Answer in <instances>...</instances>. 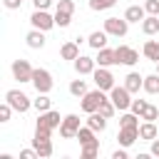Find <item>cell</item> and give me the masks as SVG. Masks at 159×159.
Returning <instances> with one entry per match:
<instances>
[{
  "mask_svg": "<svg viewBox=\"0 0 159 159\" xmlns=\"http://www.w3.org/2000/svg\"><path fill=\"white\" fill-rule=\"evenodd\" d=\"M25 42H27V47H30V50H42V47H45V42H47V37H45V32H42V30L32 27V30L25 35Z\"/></svg>",
  "mask_w": 159,
  "mask_h": 159,
  "instance_id": "5bb4252c",
  "label": "cell"
},
{
  "mask_svg": "<svg viewBox=\"0 0 159 159\" xmlns=\"http://www.w3.org/2000/svg\"><path fill=\"white\" fill-rule=\"evenodd\" d=\"M142 119H147V122H157V119H159V107L147 104V107H144V112H142Z\"/></svg>",
  "mask_w": 159,
  "mask_h": 159,
  "instance_id": "836d02e7",
  "label": "cell"
},
{
  "mask_svg": "<svg viewBox=\"0 0 159 159\" xmlns=\"http://www.w3.org/2000/svg\"><path fill=\"white\" fill-rule=\"evenodd\" d=\"M97 154H99V142H92V144L82 147V159H94Z\"/></svg>",
  "mask_w": 159,
  "mask_h": 159,
  "instance_id": "1f68e13d",
  "label": "cell"
},
{
  "mask_svg": "<svg viewBox=\"0 0 159 159\" xmlns=\"http://www.w3.org/2000/svg\"><path fill=\"white\" fill-rule=\"evenodd\" d=\"M97 112H102V114H104L107 119H112V117L117 114V107H114V102H112V99L107 97V99H104V102L99 104V109H97Z\"/></svg>",
  "mask_w": 159,
  "mask_h": 159,
  "instance_id": "4dcf8cb0",
  "label": "cell"
},
{
  "mask_svg": "<svg viewBox=\"0 0 159 159\" xmlns=\"http://www.w3.org/2000/svg\"><path fill=\"white\" fill-rule=\"evenodd\" d=\"M149 154H152V157H159V139H152V147H149Z\"/></svg>",
  "mask_w": 159,
  "mask_h": 159,
  "instance_id": "7bdbcfd3",
  "label": "cell"
},
{
  "mask_svg": "<svg viewBox=\"0 0 159 159\" xmlns=\"http://www.w3.org/2000/svg\"><path fill=\"white\" fill-rule=\"evenodd\" d=\"M20 159H40V154L35 147H30V149H20Z\"/></svg>",
  "mask_w": 159,
  "mask_h": 159,
  "instance_id": "f35d334b",
  "label": "cell"
},
{
  "mask_svg": "<svg viewBox=\"0 0 159 159\" xmlns=\"http://www.w3.org/2000/svg\"><path fill=\"white\" fill-rule=\"evenodd\" d=\"M60 57L75 62V60L80 57V42H77V40H67V42H62V47H60Z\"/></svg>",
  "mask_w": 159,
  "mask_h": 159,
  "instance_id": "9a60e30c",
  "label": "cell"
},
{
  "mask_svg": "<svg viewBox=\"0 0 159 159\" xmlns=\"http://www.w3.org/2000/svg\"><path fill=\"white\" fill-rule=\"evenodd\" d=\"M97 65L99 67H112V65H119L117 62V52L114 50H109V47H102V50H97Z\"/></svg>",
  "mask_w": 159,
  "mask_h": 159,
  "instance_id": "2e32d148",
  "label": "cell"
},
{
  "mask_svg": "<svg viewBox=\"0 0 159 159\" xmlns=\"http://www.w3.org/2000/svg\"><path fill=\"white\" fill-rule=\"evenodd\" d=\"M60 124H62V117H60V112H55V109L40 112V114H37V122H35V127H45V129H60Z\"/></svg>",
  "mask_w": 159,
  "mask_h": 159,
  "instance_id": "8fae6325",
  "label": "cell"
},
{
  "mask_svg": "<svg viewBox=\"0 0 159 159\" xmlns=\"http://www.w3.org/2000/svg\"><path fill=\"white\" fill-rule=\"evenodd\" d=\"M2 5H5L7 10H20V5H22V0H2Z\"/></svg>",
  "mask_w": 159,
  "mask_h": 159,
  "instance_id": "60d3db41",
  "label": "cell"
},
{
  "mask_svg": "<svg viewBox=\"0 0 159 159\" xmlns=\"http://www.w3.org/2000/svg\"><path fill=\"white\" fill-rule=\"evenodd\" d=\"M144 10H147V15H159V0H147Z\"/></svg>",
  "mask_w": 159,
  "mask_h": 159,
  "instance_id": "74e56055",
  "label": "cell"
},
{
  "mask_svg": "<svg viewBox=\"0 0 159 159\" xmlns=\"http://www.w3.org/2000/svg\"><path fill=\"white\" fill-rule=\"evenodd\" d=\"M72 65H75V72H77L80 77H82V75H92V72L97 70V60L89 57V55H80Z\"/></svg>",
  "mask_w": 159,
  "mask_h": 159,
  "instance_id": "7c38bea8",
  "label": "cell"
},
{
  "mask_svg": "<svg viewBox=\"0 0 159 159\" xmlns=\"http://www.w3.org/2000/svg\"><path fill=\"white\" fill-rule=\"evenodd\" d=\"M142 32H144L147 37L159 35V15H147V17L142 20Z\"/></svg>",
  "mask_w": 159,
  "mask_h": 159,
  "instance_id": "7402d4cb",
  "label": "cell"
},
{
  "mask_svg": "<svg viewBox=\"0 0 159 159\" xmlns=\"http://www.w3.org/2000/svg\"><path fill=\"white\" fill-rule=\"evenodd\" d=\"M32 7L35 10H50L52 7V0H32Z\"/></svg>",
  "mask_w": 159,
  "mask_h": 159,
  "instance_id": "ab89813d",
  "label": "cell"
},
{
  "mask_svg": "<svg viewBox=\"0 0 159 159\" xmlns=\"http://www.w3.org/2000/svg\"><path fill=\"white\" fill-rule=\"evenodd\" d=\"M70 94L72 97H84L87 94V82L84 80H72L70 82Z\"/></svg>",
  "mask_w": 159,
  "mask_h": 159,
  "instance_id": "f1b7e54d",
  "label": "cell"
},
{
  "mask_svg": "<svg viewBox=\"0 0 159 159\" xmlns=\"http://www.w3.org/2000/svg\"><path fill=\"white\" fill-rule=\"evenodd\" d=\"M32 107H35L37 112H47V109H52V99H50V94L37 92V97L32 99Z\"/></svg>",
  "mask_w": 159,
  "mask_h": 159,
  "instance_id": "484cf974",
  "label": "cell"
},
{
  "mask_svg": "<svg viewBox=\"0 0 159 159\" xmlns=\"http://www.w3.org/2000/svg\"><path fill=\"white\" fill-rule=\"evenodd\" d=\"M107 32L104 30H94V32H89V37H87V45L92 47V50H102V47H107Z\"/></svg>",
  "mask_w": 159,
  "mask_h": 159,
  "instance_id": "44dd1931",
  "label": "cell"
},
{
  "mask_svg": "<svg viewBox=\"0 0 159 159\" xmlns=\"http://www.w3.org/2000/svg\"><path fill=\"white\" fill-rule=\"evenodd\" d=\"M157 75H159V62H157Z\"/></svg>",
  "mask_w": 159,
  "mask_h": 159,
  "instance_id": "ee69618b",
  "label": "cell"
},
{
  "mask_svg": "<svg viewBox=\"0 0 159 159\" xmlns=\"http://www.w3.org/2000/svg\"><path fill=\"white\" fill-rule=\"evenodd\" d=\"M92 80H94V87H99V89H104V92H109V89L117 84L112 70H109V67H99V65H97V70L92 72Z\"/></svg>",
  "mask_w": 159,
  "mask_h": 159,
  "instance_id": "9c48e42d",
  "label": "cell"
},
{
  "mask_svg": "<svg viewBox=\"0 0 159 159\" xmlns=\"http://www.w3.org/2000/svg\"><path fill=\"white\" fill-rule=\"evenodd\" d=\"M129 154H127V147H119L117 152H112V159H127Z\"/></svg>",
  "mask_w": 159,
  "mask_h": 159,
  "instance_id": "b9f144b4",
  "label": "cell"
},
{
  "mask_svg": "<svg viewBox=\"0 0 159 159\" xmlns=\"http://www.w3.org/2000/svg\"><path fill=\"white\" fill-rule=\"evenodd\" d=\"M5 102H7L15 112H20V114H25V112L32 107V99H30L22 89H7V92H5Z\"/></svg>",
  "mask_w": 159,
  "mask_h": 159,
  "instance_id": "3957f363",
  "label": "cell"
},
{
  "mask_svg": "<svg viewBox=\"0 0 159 159\" xmlns=\"http://www.w3.org/2000/svg\"><path fill=\"white\" fill-rule=\"evenodd\" d=\"M114 5H117V0H89V10H94V12L109 10V7H114Z\"/></svg>",
  "mask_w": 159,
  "mask_h": 159,
  "instance_id": "f546056e",
  "label": "cell"
},
{
  "mask_svg": "<svg viewBox=\"0 0 159 159\" xmlns=\"http://www.w3.org/2000/svg\"><path fill=\"white\" fill-rule=\"evenodd\" d=\"M82 122L77 114H65L62 117V124H60V137L62 139H77V132H80Z\"/></svg>",
  "mask_w": 159,
  "mask_h": 159,
  "instance_id": "52a82bcc",
  "label": "cell"
},
{
  "mask_svg": "<svg viewBox=\"0 0 159 159\" xmlns=\"http://www.w3.org/2000/svg\"><path fill=\"white\" fill-rule=\"evenodd\" d=\"M144 92L147 94H159V75H147L144 77Z\"/></svg>",
  "mask_w": 159,
  "mask_h": 159,
  "instance_id": "83f0119b",
  "label": "cell"
},
{
  "mask_svg": "<svg viewBox=\"0 0 159 159\" xmlns=\"http://www.w3.org/2000/svg\"><path fill=\"white\" fill-rule=\"evenodd\" d=\"M10 72H12V80H17L20 84L22 82H32V75H35V67L27 62V60H12V67H10Z\"/></svg>",
  "mask_w": 159,
  "mask_h": 159,
  "instance_id": "5b68a950",
  "label": "cell"
},
{
  "mask_svg": "<svg viewBox=\"0 0 159 159\" xmlns=\"http://www.w3.org/2000/svg\"><path fill=\"white\" fill-rule=\"evenodd\" d=\"M109 99L114 102V107H117L119 112H127L129 104H132V92H129L124 84H114V87L109 89Z\"/></svg>",
  "mask_w": 159,
  "mask_h": 159,
  "instance_id": "8992f818",
  "label": "cell"
},
{
  "mask_svg": "<svg viewBox=\"0 0 159 159\" xmlns=\"http://www.w3.org/2000/svg\"><path fill=\"white\" fill-rule=\"evenodd\" d=\"M109 97V92H104V89H87V94L84 97H80V107H82V112L84 114H92V112H97L99 109V104L104 102Z\"/></svg>",
  "mask_w": 159,
  "mask_h": 159,
  "instance_id": "6da1fadb",
  "label": "cell"
},
{
  "mask_svg": "<svg viewBox=\"0 0 159 159\" xmlns=\"http://www.w3.org/2000/svg\"><path fill=\"white\" fill-rule=\"evenodd\" d=\"M30 25L37 27V30H42V32L57 27V25H55V15H50L47 10H32V15H30Z\"/></svg>",
  "mask_w": 159,
  "mask_h": 159,
  "instance_id": "ba28073f",
  "label": "cell"
},
{
  "mask_svg": "<svg viewBox=\"0 0 159 159\" xmlns=\"http://www.w3.org/2000/svg\"><path fill=\"white\" fill-rule=\"evenodd\" d=\"M55 10H60V12H75V0H57V5H55Z\"/></svg>",
  "mask_w": 159,
  "mask_h": 159,
  "instance_id": "e575fe53",
  "label": "cell"
},
{
  "mask_svg": "<svg viewBox=\"0 0 159 159\" xmlns=\"http://www.w3.org/2000/svg\"><path fill=\"white\" fill-rule=\"evenodd\" d=\"M77 139H80V147H84V144H92V142H99V139H97V132H94L92 127H87V124H82V127H80V132H77Z\"/></svg>",
  "mask_w": 159,
  "mask_h": 159,
  "instance_id": "d4e9b609",
  "label": "cell"
},
{
  "mask_svg": "<svg viewBox=\"0 0 159 159\" xmlns=\"http://www.w3.org/2000/svg\"><path fill=\"white\" fill-rule=\"evenodd\" d=\"M142 55L152 62H159V40H147L142 45Z\"/></svg>",
  "mask_w": 159,
  "mask_h": 159,
  "instance_id": "603a6c76",
  "label": "cell"
},
{
  "mask_svg": "<svg viewBox=\"0 0 159 159\" xmlns=\"http://www.w3.org/2000/svg\"><path fill=\"white\" fill-rule=\"evenodd\" d=\"M114 52H117V62L124 67H134L139 62V52L129 45H119V47H114Z\"/></svg>",
  "mask_w": 159,
  "mask_h": 159,
  "instance_id": "30bf717a",
  "label": "cell"
},
{
  "mask_svg": "<svg viewBox=\"0 0 159 159\" xmlns=\"http://www.w3.org/2000/svg\"><path fill=\"white\" fill-rule=\"evenodd\" d=\"M137 139H139V127H119V132H117L119 147H127V149H129Z\"/></svg>",
  "mask_w": 159,
  "mask_h": 159,
  "instance_id": "4fadbf2b",
  "label": "cell"
},
{
  "mask_svg": "<svg viewBox=\"0 0 159 159\" xmlns=\"http://www.w3.org/2000/svg\"><path fill=\"white\" fill-rule=\"evenodd\" d=\"M70 22H72V15H70V12L55 10V25H57V27H70Z\"/></svg>",
  "mask_w": 159,
  "mask_h": 159,
  "instance_id": "d6a6232c",
  "label": "cell"
},
{
  "mask_svg": "<svg viewBox=\"0 0 159 159\" xmlns=\"http://www.w3.org/2000/svg\"><path fill=\"white\" fill-rule=\"evenodd\" d=\"M84 124H87V127H92L94 132H104V129H107V117H104L102 112H92V114H87Z\"/></svg>",
  "mask_w": 159,
  "mask_h": 159,
  "instance_id": "d6986e66",
  "label": "cell"
},
{
  "mask_svg": "<svg viewBox=\"0 0 159 159\" xmlns=\"http://www.w3.org/2000/svg\"><path fill=\"white\" fill-rule=\"evenodd\" d=\"M32 87H35V92L50 94V92H52V87H55L52 72H50V70H45V67H35V75H32Z\"/></svg>",
  "mask_w": 159,
  "mask_h": 159,
  "instance_id": "7a4b0ae2",
  "label": "cell"
},
{
  "mask_svg": "<svg viewBox=\"0 0 159 159\" xmlns=\"http://www.w3.org/2000/svg\"><path fill=\"white\" fill-rule=\"evenodd\" d=\"M124 87L132 92V94H139V89H144V77L139 72H129L124 77Z\"/></svg>",
  "mask_w": 159,
  "mask_h": 159,
  "instance_id": "e0dca14e",
  "label": "cell"
},
{
  "mask_svg": "<svg viewBox=\"0 0 159 159\" xmlns=\"http://www.w3.org/2000/svg\"><path fill=\"white\" fill-rule=\"evenodd\" d=\"M147 104H149L147 99H132V104H129V109H132L134 114H139V117H142V112H144V107H147Z\"/></svg>",
  "mask_w": 159,
  "mask_h": 159,
  "instance_id": "8d00e7d4",
  "label": "cell"
},
{
  "mask_svg": "<svg viewBox=\"0 0 159 159\" xmlns=\"http://www.w3.org/2000/svg\"><path fill=\"white\" fill-rule=\"evenodd\" d=\"M12 112H15V109H12L7 102H2V104H0V122H2V124H5V122H10Z\"/></svg>",
  "mask_w": 159,
  "mask_h": 159,
  "instance_id": "d590c367",
  "label": "cell"
},
{
  "mask_svg": "<svg viewBox=\"0 0 159 159\" xmlns=\"http://www.w3.org/2000/svg\"><path fill=\"white\" fill-rule=\"evenodd\" d=\"M32 147L37 149L40 159H50L55 154V147H52V139H32Z\"/></svg>",
  "mask_w": 159,
  "mask_h": 159,
  "instance_id": "ffe728a7",
  "label": "cell"
},
{
  "mask_svg": "<svg viewBox=\"0 0 159 159\" xmlns=\"http://www.w3.org/2000/svg\"><path fill=\"white\" fill-rule=\"evenodd\" d=\"M139 114H134L132 109H127V112H122V117H119V127H139Z\"/></svg>",
  "mask_w": 159,
  "mask_h": 159,
  "instance_id": "4316f807",
  "label": "cell"
},
{
  "mask_svg": "<svg viewBox=\"0 0 159 159\" xmlns=\"http://www.w3.org/2000/svg\"><path fill=\"white\" fill-rule=\"evenodd\" d=\"M159 137V129H157V122H142L139 124V139L142 142H152V139H157Z\"/></svg>",
  "mask_w": 159,
  "mask_h": 159,
  "instance_id": "ac0fdd59",
  "label": "cell"
},
{
  "mask_svg": "<svg viewBox=\"0 0 159 159\" xmlns=\"http://www.w3.org/2000/svg\"><path fill=\"white\" fill-rule=\"evenodd\" d=\"M124 17H127L129 22H142V20L147 17V10H144V5H129V7L124 10Z\"/></svg>",
  "mask_w": 159,
  "mask_h": 159,
  "instance_id": "cb8c5ba5",
  "label": "cell"
},
{
  "mask_svg": "<svg viewBox=\"0 0 159 159\" xmlns=\"http://www.w3.org/2000/svg\"><path fill=\"white\" fill-rule=\"evenodd\" d=\"M102 30L109 35V37H124L129 32V20L127 17H107Z\"/></svg>",
  "mask_w": 159,
  "mask_h": 159,
  "instance_id": "277c9868",
  "label": "cell"
}]
</instances>
